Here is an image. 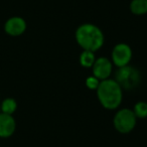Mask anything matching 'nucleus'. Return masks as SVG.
I'll use <instances>...</instances> for the list:
<instances>
[{
  "mask_svg": "<svg viewBox=\"0 0 147 147\" xmlns=\"http://www.w3.org/2000/svg\"><path fill=\"white\" fill-rule=\"evenodd\" d=\"M115 80L119 83L123 90H131L135 88L140 82V74L135 67L130 65L119 67Z\"/></svg>",
  "mask_w": 147,
  "mask_h": 147,
  "instance_id": "20e7f679",
  "label": "nucleus"
},
{
  "mask_svg": "<svg viewBox=\"0 0 147 147\" xmlns=\"http://www.w3.org/2000/svg\"><path fill=\"white\" fill-rule=\"evenodd\" d=\"M113 63L107 57H97L92 67V75L98 78L100 81L107 80L113 73Z\"/></svg>",
  "mask_w": 147,
  "mask_h": 147,
  "instance_id": "423d86ee",
  "label": "nucleus"
},
{
  "mask_svg": "<svg viewBox=\"0 0 147 147\" xmlns=\"http://www.w3.org/2000/svg\"><path fill=\"white\" fill-rule=\"evenodd\" d=\"M133 57V51L126 42H119L114 45L111 51V61L117 69L129 65Z\"/></svg>",
  "mask_w": 147,
  "mask_h": 147,
  "instance_id": "39448f33",
  "label": "nucleus"
},
{
  "mask_svg": "<svg viewBox=\"0 0 147 147\" xmlns=\"http://www.w3.org/2000/svg\"><path fill=\"white\" fill-rule=\"evenodd\" d=\"M100 82L101 81L99 80L98 78H96L95 76H89L88 78L86 79L85 81V85L86 87L89 89V90H92V91H96L98 89L99 85H100Z\"/></svg>",
  "mask_w": 147,
  "mask_h": 147,
  "instance_id": "ddd939ff",
  "label": "nucleus"
},
{
  "mask_svg": "<svg viewBox=\"0 0 147 147\" xmlns=\"http://www.w3.org/2000/svg\"><path fill=\"white\" fill-rule=\"evenodd\" d=\"M17 109V102L13 98H6L0 104V111L4 114L12 115Z\"/></svg>",
  "mask_w": 147,
  "mask_h": 147,
  "instance_id": "9b49d317",
  "label": "nucleus"
},
{
  "mask_svg": "<svg viewBox=\"0 0 147 147\" xmlns=\"http://www.w3.org/2000/svg\"><path fill=\"white\" fill-rule=\"evenodd\" d=\"M26 28V21L20 16L10 17L4 24V31L10 36H20L25 32Z\"/></svg>",
  "mask_w": 147,
  "mask_h": 147,
  "instance_id": "0eeeda50",
  "label": "nucleus"
},
{
  "mask_svg": "<svg viewBox=\"0 0 147 147\" xmlns=\"http://www.w3.org/2000/svg\"><path fill=\"white\" fill-rule=\"evenodd\" d=\"M16 130V122L12 115L0 113V138H9Z\"/></svg>",
  "mask_w": 147,
  "mask_h": 147,
  "instance_id": "6e6552de",
  "label": "nucleus"
},
{
  "mask_svg": "<svg viewBox=\"0 0 147 147\" xmlns=\"http://www.w3.org/2000/svg\"><path fill=\"white\" fill-rule=\"evenodd\" d=\"M129 9L132 14L137 16L147 14V0H131Z\"/></svg>",
  "mask_w": 147,
  "mask_h": 147,
  "instance_id": "1a4fd4ad",
  "label": "nucleus"
},
{
  "mask_svg": "<svg viewBox=\"0 0 147 147\" xmlns=\"http://www.w3.org/2000/svg\"><path fill=\"white\" fill-rule=\"evenodd\" d=\"M75 38L77 43L83 51H90L96 53L105 42V35L102 29L94 23H82L75 31Z\"/></svg>",
  "mask_w": 147,
  "mask_h": 147,
  "instance_id": "f257e3e1",
  "label": "nucleus"
},
{
  "mask_svg": "<svg viewBox=\"0 0 147 147\" xmlns=\"http://www.w3.org/2000/svg\"><path fill=\"white\" fill-rule=\"evenodd\" d=\"M96 59L97 57L95 55V53L90 51H83L79 57V63H80L81 67H85V69H92Z\"/></svg>",
  "mask_w": 147,
  "mask_h": 147,
  "instance_id": "9d476101",
  "label": "nucleus"
},
{
  "mask_svg": "<svg viewBox=\"0 0 147 147\" xmlns=\"http://www.w3.org/2000/svg\"><path fill=\"white\" fill-rule=\"evenodd\" d=\"M133 112L137 119H145L147 118V102L145 101H139L133 106Z\"/></svg>",
  "mask_w": 147,
  "mask_h": 147,
  "instance_id": "f8f14e48",
  "label": "nucleus"
},
{
  "mask_svg": "<svg viewBox=\"0 0 147 147\" xmlns=\"http://www.w3.org/2000/svg\"><path fill=\"white\" fill-rule=\"evenodd\" d=\"M137 124V118L130 108H121L117 110L113 117V126L121 134L131 133Z\"/></svg>",
  "mask_w": 147,
  "mask_h": 147,
  "instance_id": "7ed1b4c3",
  "label": "nucleus"
},
{
  "mask_svg": "<svg viewBox=\"0 0 147 147\" xmlns=\"http://www.w3.org/2000/svg\"><path fill=\"white\" fill-rule=\"evenodd\" d=\"M124 90L115 79H107L100 82L96 95L99 103L104 109L109 111L117 110L123 102Z\"/></svg>",
  "mask_w": 147,
  "mask_h": 147,
  "instance_id": "f03ea898",
  "label": "nucleus"
}]
</instances>
